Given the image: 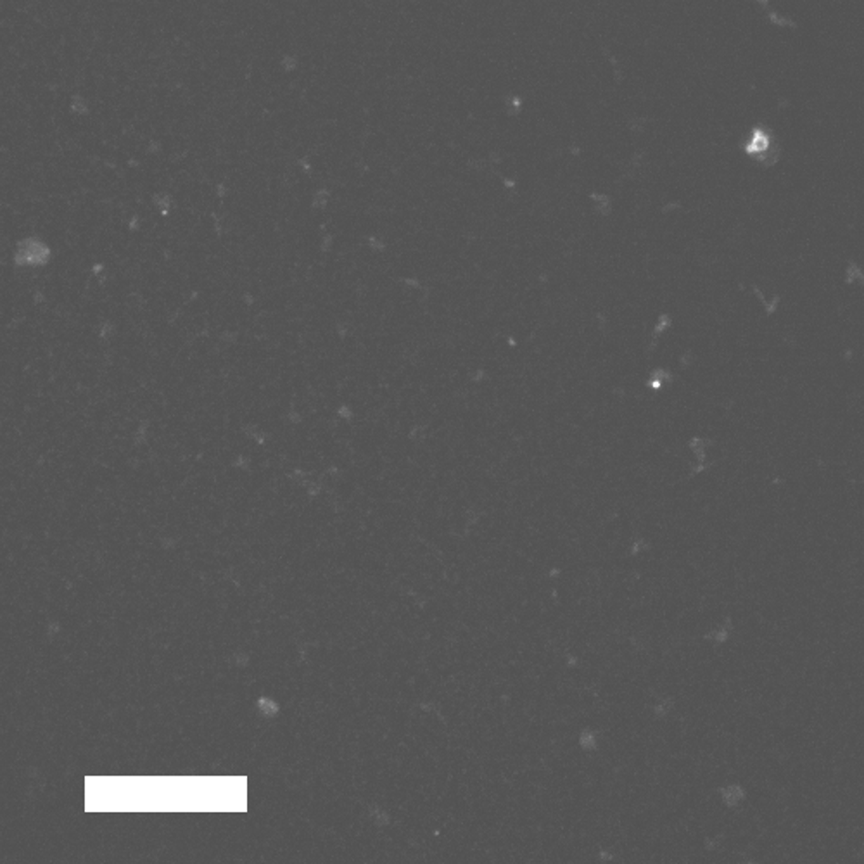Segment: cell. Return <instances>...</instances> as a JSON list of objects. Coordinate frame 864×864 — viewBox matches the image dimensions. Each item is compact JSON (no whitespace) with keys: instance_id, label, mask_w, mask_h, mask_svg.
I'll return each instance as SVG.
<instances>
[{"instance_id":"cell-3","label":"cell","mask_w":864,"mask_h":864,"mask_svg":"<svg viewBox=\"0 0 864 864\" xmlns=\"http://www.w3.org/2000/svg\"><path fill=\"white\" fill-rule=\"evenodd\" d=\"M296 65H298V61L293 56H285L283 59V67L285 71H293Z\"/></svg>"},{"instance_id":"cell-1","label":"cell","mask_w":864,"mask_h":864,"mask_svg":"<svg viewBox=\"0 0 864 864\" xmlns=\"http://www.w3.org/2000/svg\"><path fill=\"white\" fill-rule=\"evenodd\" d=\"M71 111H75V113H87V111H88L87 102H85L80 96H75L73 102H71Z\"/></svg>"},{"instance_id":"cell-2","label":"cell","mask_w":864,"mask_h":864,"mask_svg":"<svg viewBox=\"0 0 864 864\" xmlns=\"http://www.w3.org/2000/svg\"><path fill=\"white\" fill-rule=\"evenodd\" d=\"M726 794L730 796V797H728V804H736V802H740L742 797H744V792H742L738 787H735V788H728V790H726Z\"/></svg>"}]
</instances>
